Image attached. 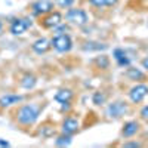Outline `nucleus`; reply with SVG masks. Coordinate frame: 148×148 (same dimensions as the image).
Here are the masks:
<instances>
[{
    "label": "nucleus",
    "instance_id": "b1692460",
    "mask_svg": "<svg viewBox=\"0 0 148 148\" xmlns=\"http://www.w3.org/2000/svg\"><path fill=\"white\" fill-rule=\"evenodd\" d=\"M139 114H141V117H142L144 120L148 121V105H145V107L141 110V113H139Z\"/></svg>",
    "mask_w": 148,
    "mask_h": 148
},
{
    "label": "nucleus",
    "instance_id": "a211bd4d",
    "mask_svg": "<svg viewBox=\"0 0 148 148\" xmlns=\"http://www.w3.org/2000/svg\"><path fill=\"white\" fill-rule=\"evenodd\" d=\"M93 8H111L119 3V0H88Z\"/></svg>",
    "mask_w": 148,
    "mask_h": 148
},
{
    "label": "nucleus",
    "instance_id": "dca6fc26",
    "mask_svg": "<svg viewBox=\"0 0 148 148\" xmlns=\"http://www.w3.org/2000/svg\"><path fill=\"white\" fill-rule=\"evenodd\" d=\"M126 77L130 79V80H133V82H139V80H144L145 79V74H144V71H141L136 67H127Z\"/></svg>",
    "mask_w": 148,
    "mask_h": 148
},
{
    "label": "nucleus",
    "instance_id": "bb28decb",
    "mask_svg": "<svg viewBox=\"0 0 148 148\" xmlns=\"http://www.w3.org/2000/svg\"><path fill=\"white\" fill-rule=\"evenodd\" d=\"M123 147H141V144L139 142H125Z\"/></svg>",
    "mask_w": 148,
    "mask_h": 148
},
{
    "label": "nucleus",
    "instance_id": "412c9836",
    "mask_svg": "<svg viewBox=\"0 0 148 148\" xmlns=\"http://www.w3.org/2000/svg\"><path fill=\"white\" fill-rule=\"evenodd\" d=\"M95 64L99 67V68H102V70H107V68L110 67V59H108V56L101 55V56H98V58L95 59Z\"/></svg>",
    "mask_w": 148,
    "mask_h": 148
},
{
    "label": "nucleus",
    "instance_id": "1a4fd4ad",
    "mask_svg": "<svg viewBox=\"0 0 148 148\" xmlns=\"http://www.w3.org/2000/svg\"><path fill=\"white\" fill-rule=\"evenodd\" d=\"M79 127H80V123L77 119L74 117H67L64 119L62 125H61V130H62V133H67V135H74L79 132Z\"/></svg>",
    "mask_w": 148,
    "mask_h": 148
},
{
    "label": "nucleus",
    "instance_id": "4be33fe9",
    "mask_svg": "<svg viewBox=\"0 0 148 148\" xmlns=\"http://www.w3.org/2000/svg\"><path fill=\"white\" fill-rule=\"evenodd\" d=\"M40 136L42 138H51V136H53V135H55V127L53 126H43L42 129H40Z\"/></svg>",
    "mask_w": 148,
    "mask_h": 148
},
{
    "label": "nucleus",
    "instance_id": "9d476101",
    "mask_svg": "<svg viewBox=\"0 0 148 148\" xmlns=\"http://www.w3.org/2000/svg\"><path fill=\"white\" fill-rule=\"evenodd\" d=\"M22 99H24L22 95H18V93H5V95L0 96V108H8V107H12L15 104H19Z\"/></svg>",
    "mask_w": 148,
    "mask_h": 148
},
{
    "label": "nucleus",
    "instance_id": "f03ea898",
    "mask_svg": "<svg viewBox=\"0 0 148 148\" xmlns=\"http://www.w3.org/2000/svg\"><path fill=\"white\" fill-rule=\"evenodd\" d=\"M65 21L71 25L76 27H84L89 22V15L88 12L82 8H70L65 12Z\"/></svg>",
    "mask_w": 148,
    "mask_h": 148
},
{
    "label": "nucleus",
    "instance_id": "20e7f679",
    "mask_svg": "<svg viewBox=\"0 0 148 148\" xmlns=\"http://www.w3.org/2000/svg\"><path fill=\"white\" fill-rule=\"evenodd\" d=\"M31 25H33V22L28 18H15L14 21H10L9 31L12 36H22L27 33V30Z\"/></svg>",
    "mask_w": 148,
    "mask_h": 148
},
{
    "label": "nucleus",
    "instance_id": "f8f14e48",
    "mask_svg": "<svg viewBox=\"0 0 148 148\" xmlns=\"http://www.w3.org/2000/svg\"><path fill=\"white\" fill-rule=\"evenodd\" d=\"M113 56L116 59L117 65H120V67H129L130 65V56L127 55V52L125 51V49H121V47L114 49Z\"/></svg>",
    "mask_w": 148,
    "mask_h": 148
},
{
    "label": "nucleus",
    "instance_id": "393cba45",
    "mask_svg": "<svg viewBox=\"0 0 148 148\" xmlns=\"http://www.w3.org/2000/svg\"><path fill=\"white\" fill-rule=\"evenodd\" d=\"M71 108V104L70 102H64V104H61V111H68Z\"/></svg>",
    "mask_w": 148,
    "mask_h": 148
},
{
    "label": "nucleus",
    "instance_id": "cd10ccee",
    "mask_svg": "<svg viewBox=\"0 0 148 148\" xmlns=\"http://www.w3.org/2000/svg\"><path fill=\"white\" fill-rule=\"evenodd\" d=\"M10 144L8 142V141H5V139H0V147H9Z\"/></svg>",
    "mask_w": 148,
    "mask_h": 148
},
{
    "label": "nucleus",
    "instance_id": "6ab92c4d",
    "mask_svg": "<svg viewBox=\"0 0 148 148\" xmlns=\"http://www.w3.org/2000/svg\"><path fill=\"white\" fill-rule=\"evenodd\" d=\"M73 142V135H67V133H62L55 139V145L56 147H68L71 145Z\"/></svg>",
    "mask_w": 148,
    "mask_h": 148
},
{
    "label": "nucleus",
    "instance_id": "aec40b11",
    "mask_svg": "<svg viewBox=\"0 0 148 148\" xmlns=\"http://www.w3.org/2000/svg\"><path fill=\"white\" fill-rule=\"evenodd\" d=\"M105 101H107V95L104 92H93L92 102L95 105H102V104H105Z\"/></svg>",
    "mask_w": 148,
    "mask_h": 148
},
{
    "label": "nucleus",
    "instance_id": "4468645a",
    "mask_svg": "<svg viewBox=\"0 0 148 148\" xmlns=\"http://www.w3.org/2000/svg\"><path fill=\"white\" fill-rule=\"evenodd\" d=\"M19 84H21L22 89L31 90V89L36 88V84H37V77L34 76V74H31V73H25V74H24V76L21 77Z\"/></svg>",
    "mask_w": 148,
    "mask_h": 148
},
{
    "label": "nucleus",
    "instance_id": "f3484780",
    "mask_svg": "<svg viewBox=\"0 0 148 148\" xmlns=\"http://www.w3.org/2000/svg\"><path fill=\"white\" fill-rule=\"evenodd\" d=\"M82 47H83V51L92 52V51H104V49H107V45L99 43V42H86V43H83Z\"/></svg>",
    "mask_w": 148,
    "mask_h": 148
},
{
    "label": "nucleus",
    "instance_id": "39448f33",
    "mask_svg": "<svg viewBox=\"0 0 148 148\" xmlns=\"http://www.w3.org/2000/svg\"><path fill=\"white\" fill-rule=\"evenodd\" d=\"M62 19H64V15L58 10H52L51 14H47L42 18L40 24L43 25V28H49V30H55L58 25L62 24Z\"/></svg>",
    "mask_w": 148,
    "mask_h": 148
},
{
    "label": "nucleus",
    "instance_id": "9b49d317",
    "mask_svg": "<svg viewBox=\"0 0 148 148\" xmlns=\"http://www.w3.org/2000/svg\"><path fill=\"white\" fill-rule=\"evenodd\" d=\"M51 47H52L51 40L45 39V37H40V39L34 40L33 45H31V49H33V51H34L37 55H43V53H46Z\"/></svg>",
    "mask_w": 148,
    "mask_h": 148
},
{
    "label": "nucleus",
    "instance_id": "7ed1b4c3",
    "mask_svg": "<svg viewBox=\"0 0 148 148\" xmlns=\"http://www.w3.org/2000/svg\"><path fill=\"white\" fill-rule=\"evenodd\" d=\"M51 45L58 53H67L73 49V39L67 33H58L51 39Z\"/></svg>",
    "mask_w": 148,
    "mask_h": 148
},
{
    "label": "nucleus",
    "instance_id": "2eb2a0df",
    "mask_svg": "<svg viewBox=\"0 0 148 148\" xmlns=\"http://www.w3.org/2000/svg\"><path fill=\"white\" fill-rule=\"evenodd\" d=\"M73 90L71 89H59L56 93H55V101L59 102V104H64V102H71L73 99Z\"/></svg>",
    "mask_w": 148,
    "mask_h": 148
},
{
    "label": "nucleus",
    "instance_id": "f257e3e1",
    "mask_svg": "<svg viewBox=\"0 0 148 148\" xmlns=\"http://www.w3.org/2000/svg\"><path fill=\"white\" fill-rule=\"evenodd\" d=\"M40 105L39 104H24L16 111V121L21 126H33L40 117Z\"/></svg>",
    "mask_w": 148,
    "mask_h": 148
},
{
    "label": "nucleus",
    "instance_id": "423d86ee",
    "mask_svg": "<svg viewBox=\"0 0 148 148\" xmlns=\"http://www.w3.org/2000/svg\"><path fill=\"white\" fill-rule=\"evenodd\" d=\"M127 111H129V107H127L126 102L117 101V102H113V104H110L107 107L105 114L110 119H120V117H123L125 114H127Z\"/></svg>",
    "mask_w": 148,
    "mask_h": 148
},
{
    "label": "nucleus",
    "instance_id": "5701e85b",
    "mask_svg": "<svg viewBox=\"0 0 148 148\" xmlns=\"http://www.w3.org/2000/svg\"><path fill=\"white\" fill-rule=\"evenodd\" d=\"M55 3L62 9H70L74 5V0H55Z\"/></svg>",
    "mask_w": 148,
    "mask_h": 148
},
{
    "label": "nucleus",
    "instance_id": "ddd939ff",
    "mask_svg": "<svg viewBox=\"0 0 148 148\" xmlns=\"http://www.w3.org/2000/svg\"><path fill=\"white\" fill-rule=\"evenodd\" d=\"M138 130H139V123L135 121V120H130V121L125 123V126L121 129V135L125 138H132L133 135H136Z\"/></svg>",
    "mask_w": 148,
    "mask_h": 148
},
{
    "label": "nucleus",
    "instance_id": "0eeeda50",
    "mask_svg": "<svg viewBox=\"0 0 148 148\" xmlns=\"http://www.w3.org/2000/svg\"><path fill=\"white\" fill-rule=\"evenodd\" d=\"M53 10V2L52 0H36L31 5V12L34 16H45Z\"/></svg>",
    "mask_w": 148,
    "mask_h": 148
},
{
    "label": "nucleus",
    "instance_id": "a878e982",
    "mask_svg": "<svg viewBox=\"0 0 148 148\" xmlns=\"http://www.w3.org/2000/svg\"><path fill=\"white\" fill-rule=\"evenodd\" d=\"M141 65H142V68H145V70L148 71V56H145V58L141 61Z\"/></svg>",
    "mask_w": 148,
    "mask_h": 148
},
{
    "label": "nucleus",
    "instance_id": "c85d7f7f",
    "mask_svg": "<svg viewBox=\"0 0 148 148\" xmlns=\"http://www.w3.org/2000/svg\"><path fill=\"white\" fill-rule=\"evenodd\" d=\"M3 28H5V24H3V21L0 19V36L3 34Z\"/></svg>",
    "mask_w": 148,
    "mask_h": 148
},
{
    "label": "nucleus",
    "instance_id": "6e6552de",
    "mask_svg": "<svg viewBox=\"0 0 148 148\" xmlns=\"http://www.w3.org/2000/svg\"><path fill=\"white\" fill-rule=\"evenodd\" d=\"M148 95V86L147 84H135L133 88L129 90V98L133 104H139L145 99V96Z\"/></svg>",
    "mask_w": 148,
    "mask_h": 148
}]
</instances>
